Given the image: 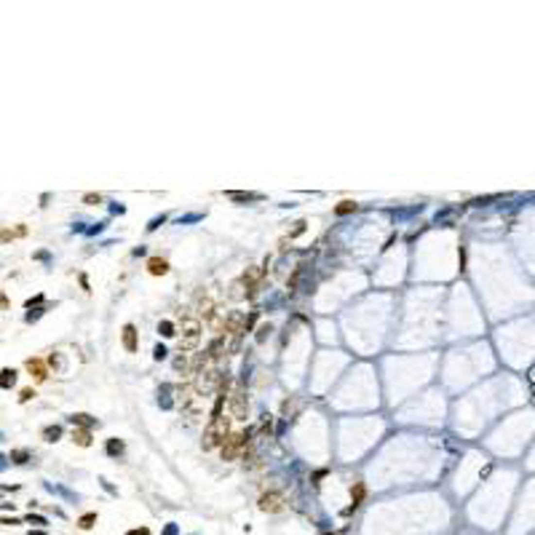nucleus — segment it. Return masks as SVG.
<instances>
[{"label": "nucleus", "mask_w": 535, "mask_h": 535, "mask_svg": "<svg viewBox=\"0 0 535 535\" xmlns=\"http://www.w3.org/2000/svg\"><path fill=\"white\" fill-rule=\"evenodd\" d=\"M17 236H24V227H17V230H0V241H11Z\"/></svg>", "instance_id": "14"}, {"label": "nucleus", "mask_w": 535, "mask_h": 535, "mask_svg": "<svg viewBox=\"0 0 535 535\" xmlns=\"http://www.w3.org/2000/svg\"><path fill=\"white\" fill-rule=\"evenodd\" d=\"M268 332H271V324H262V327H259V329H257V343H262Z\"/></svg>", "instance_id": "21"}, {"label": "nucleus", "mask_w": 535, "mask_h": 535, "mask_svg": "<svg viewBox=\"0 0 535 535\" xmlns=\"http://www.w3.org/2000/svg\"><path fill=\"white\" fill-rule=\"evenodd\" d=\"M59 433H62V428L54 426V428H46L43 436H46V442H56V436H59Z\"/></svg>", "instance_id": "18"}, {"label": "nucleus", "mask_w": 535, "mask_h": 535, "mask_svg": "<svg viewBox=\"0 0 535 535\" xmlns=\"http://www.w3.org/2000/svg\"><path fill=\"white\" fill-rule=\"evenodd\" d=\"M351 211H356V204H353V201H343L340 206H335V214H351Z\"/></svg>", "instance_id": "13"}, {"label": "nucleus", "mask_w": 535, "mask_h": 535, "mask_svg": "<svg viewBox=\"0 0 535 535\" xmlns=\"http://www.w3.org/2000/svg\"><path fill=\"white\" fill-rule=\"evenodd\" d=\"M220 383H222V372L214 367V364H206L204 369H198V372L193 375V391H195V396H209V394H214Z\"/></svg>", "instance_id": "2"}, {"label": "nucleus", "mask_w": 535, "mask_h": 535, "mask_svg": "<svg viewBox=\"0 0 535 535\" xmlns=\"http://www.w3.org/2000/svg\"><path fill=\"white\" fill-rule=\"evenodd\" d=\"M99 201H102V195H99V193H86V195H83V204H88V206L99 204Z\"/></svg>", "instance_id": "19"}, {"label": "nucleus", "mask_w": 535, "mask_h": 535, "mask_svg": "<svg viewBox=\"0 0 535 535\" xmlns=\"http://www.w3.org/2000/svg\"><path fill=\"white\" fill-rule=\"evenodd\" d=\"M72 423H78V426H91V420H88V415H72Z\"/></svg>", "instance_id": "20"}, {"label": "nucleus", "mask_w": 535, "mask_h": 535, "mask_svg": "<svg viewBox=\"0 0 535 535\" xmlns=\"http://www.w3.org/2000/svg\"><path fill=\"white\" fill-rule=\"evenodd\" d=\"M163 356H166V348H163V345H158V348H155V359H158V362H161Z\"/></svg>", "instance_id": "25"}, {"label": "nucleus", "mask_w": 535, "mask_h": 535, "mask_svg": "<svg viewBox=\"0 0 535 535\" xmlns=\"http://www.w3.org/2000/svg\"><path fill=\"white\" fill-rule=\"evenodd\" d=\"M225 195H227V198H233V201H252V198H259L257 193H233V190H230V193H225Z\"/></svg>", "instance_id": "15"}, {"label": "nucleus", "mask_w": 535, "mask_h": 535, "mask_svg": "<svg viewBox=\"0 0 535 535\" xmlns=\"http://www.w3.org/2000/svg\"><path fill=\"white\" fill-rule=\"evenodd\" d=\"M259 511L265 514H281L284 508H287V498L281 495V492H265L262 498H259Z\"/></svg>", "instance_id": "6"}, {"label": "nucleus", "mask_w": 535, "mask_h": 535, "mask_svg": "<svg viewBox=\"0 0 535 535\" xmlns=\"http://www.w3.org/2000/svg\"><path fill=\"white\" fill-rule=\"evenodd\" d=\"M14 383H17V372L14 369H3L0 372V388H11Z\"/></svg>", "instance_id": "12"}, {"label": "nucleus", "mask_w": 535, "mask_h": 535, "mask_svg": "<svg viewBox=\"0 0 535 535\" xmlns=\"http://www.w3.org/2000/svg\"><path fill=\"white\" fill-rule=\"evenodd\" d=\"M227 433H230V420L227 417H214V420H209V426L204 428V439H201V447L209 452V449H217L222 447V442L227 439Z\"/></svg>", "instance_id": "1"}, {"label": "nucleus", "mask_w": 535, "mask_h": 535, "mask_svg": "<svg viewBox=\"0 0 535 535\" xmlns=\"http://www.w3.org/2000/svg\"><path fill=\"white\" fill-rule=\"evenodd\" d=\"M364 492H367V487H364V482H356V484H353V487H351V500H353V503H351V508H348V514H351V511H353V508H356V506H359V503H362V498H364Z\"/></svg>", "instance_id": "11"}, {"label": "nucleus", "mask_w": 535, "mask_h": 535, "mask_svg": "<svg viewBox=\"0 0 535 535\" xmlns=\"http://www.w3.org/2000/svg\"><path fill=\"white\" fill-rule=\"evenodd\" d=\"M72 442H75L78 447H91V431H88V428H75V431H72Z\"/></svg>", "instance_id": "10"}, {"label": "nucleus", "mask_w": 535, "mask_h": 535, "mask_svg": "<svg viewBox=\"0 0 535 535\" xmlns=\"http://www.w3.org/2000/svg\"><path fill=\"white\" fill-rule=\"evenodd\" d=\"M30 535H43V533H30Z\"/></svg>", "instance_id": "27"}, {"label": "nucleus", "mask_w": 535, "mask_h": 535, "mask_svg": "<svg viewBox=\"0 0 535 535\" xmlns=\"http://www.w3.org/2000/svg\"><path fill=\"white\" fill-rule=\"evenodd\" d=\"M246 444H249V433L246 431H230V433H227V439L222 442V447H220L222 460H236L238 452H241Z\"/></svg>", "instance_id": "4"}, {"label": "nucleus", "mask_w": 535, "mask_h": 535, "mask_svg": "<svg viewBox=\"0 0 535 535\" xmlns=\"http://www.w3.org/2000/svg\"><path fill=\"white\" fill-rule=\"evenodd\" d=\"M129 535H150V533H147V530H131Z\"/></svg>", "instance_id": "26"}, {"label": "nucleus", "mask_w": 535, "mask_h": 535, "mask_svg": "<svg viewBox=\"0 0 535 535\" xmlns=\"http://www.w3.org/2000/svg\"><path fill=\"white\" fill-rule=\"evenodd\" d=\"M33 396H35V391H30V388H27V391H22V396H19V401H30V399H33Z\"/></svg>", "instance_id": "23"}, {"label": "nucleus", "mask_w": 535, "mask_h": 535, "mask_svg": "<svg viewBox=\"0 0 535 535\" xmlns=\"http://www.w3.org/2000/svg\"><path fill=\"white\" fill-rule=\"evenodd\" d=\"M11 458H14V460H17V463H24V460H27V458H30V455H27V452H24V449H17V452H11Z\"/></svg>", "instance_id": "22"}, {"label": "nucleus", "mask_w": 535, "mask_h": 535, "mask_svg": "<svg viewBox=\"0 0 535 535\" xmlns=\"http://www.w3.org/2000/svg\"><path fill=\"white\" fill-rule=\"evenodd\" d=\"M303 230H305V222H297V227H294V230H292V233H289V236H292V238H294V236H300V233H303Z\"/></svg>", "instance_id": "24"}, {"label": "nucleus", "mask_w": 535, "mask_h": 535, "mask_svg": "<svg viewBox=\"0 0 535 535\" xmlns=\"http://www.w3.org/2000/svg\"><path fill=\"white\" fill-rule=\"evenodd\" d=\"M201 343V321L193 319V316H188V319H182V327H179V353H188V351H195Z\"/></svg>", "instance_id": "3"}, {"label": "nucleus", "mask_w": 535, "mask_h": 535, "mask_svg": "<svg viewBox=\"0 0 535 535\" xmlns=\"http://www.w3.org/2000/svg\"><path fill=\"white\" fill-rule=\"evenodd\" d=\"M147 271H150L153 276H166V273H169V262L163 257H150V259H147Z\"/></svg>", "instance_id": "8"}, {"label": "nucleus", "mask_w": 535, "mask_h": 535, "mask_svg": "<svg viewBox=\"0 0 535 535\" xmlns=\"http://www.w3.org/2000/svg\"><path fill=\"white\" fill-rule=\"evenodd\" d=\"M249 415V399L243 385H236V391L230 394V417L233 420H246Z\"/></svg>", "instance_id": "5"}, {"label": "nucleus", "mask_w": 535, "mask_h": 535, "mask_svg": "<svg viewBox=\"0 0 535 535\" xmlns=\"http://www.w3.org/2000/svg\"><path fill=\"white\" fill-rule=\"evenodd\" d=\"M94 522H97V514H83L81 519H78V524H81L83 530H88V527H94Z\"/></svg>", "instance_id": "16"}, {"label": "nucleus", "mask_w": 535, "mask_h": 535, "mask_svg": "<svg viewBox=\"0 0 535 535\" xmlns=\"http://www.w3.org/2000/svg\"><path fill=\"white\" fill-rule=\"evenodd\" d=\"M121 340H123V348H126L129 353H137V348H139V340H137V327H134V324H126Z\"/></svg>", "instance_id": "7"}, {"label": "nucleus", "mask_w": 535, "mask_h": 535, "mask_svg": "<svg viewBox=\"0 0 535 535\" xmlns=\"http://www.w3.org/2000/svg\"><path fill=\"white\" fill-rule=\"evenodd\" d=\"M158 332H161L163 337H172L174 335V324H172V321H161V324H158Z\"/></svg>", "instance_id": "17"}, {"label": "nucleus", "mask_w": 535, "mask_h": 535, "mask_svg": "<svg viewBox=\"0 0 535 535\" xmlns=\"http://www.w3.org/2000/svg\"><path fill=\"white\" fill-rule=\"evenodd\" d=\"M27 369H30V375H35V380H46V375H49L46 362H40V359H30V362H27Z\"/></svg>", "instance_id": "9"}]
</instances>
